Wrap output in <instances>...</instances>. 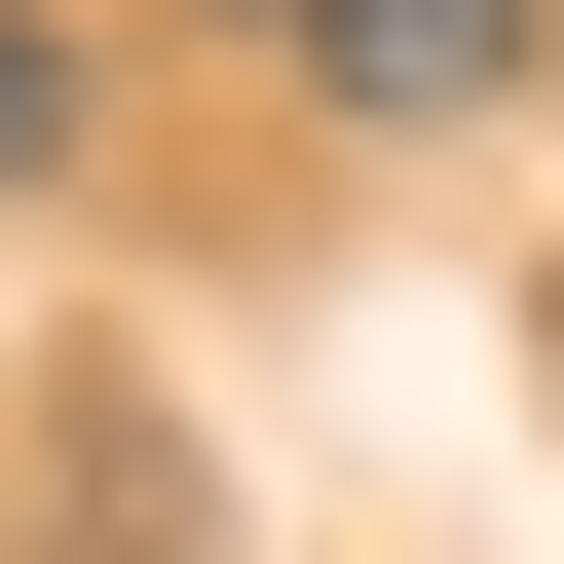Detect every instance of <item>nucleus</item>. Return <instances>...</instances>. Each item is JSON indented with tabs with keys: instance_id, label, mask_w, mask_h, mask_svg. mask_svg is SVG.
<instances>
[{
	"instance_id": "3",
	"label": "nucleus",
	"mask_w": 564,
	"mask_h": 564,
	"mask_svg": "<svg viewBox=\"0 0 564 564\" xmlns=\"http://www.w3.org/2000/svg\"><path fill=\"white\" fill-rule=\"evenodd\" d=\"M527 377H564V302H527Z\"/></svg>"
},
{
	"instance_id": "1",
	"label": "nucleus",
	"mask_w": 564,
	"mask_h": 564,
	"mask_svg": "<svg viewBox=\"0 0 564 564\" xmlns=\"http://www.w3.org/2000/svg\"><path fill=\"white\" fill-rule=\"evenodd\" d=\"M564 39V0H263V76H302V113H489Z\"/></svg>"
},
{
	"instance_id": "2",
	"label": "nucleus",
	"mask_w": 564,
	"mask_h": 564,
	"mask_svg": "<svg viewBox=\"0 0 564 564\" xmlns=\"http://www.w3.org/2000/svg\"><path fill=\"white\" fill-rule=\"evenodd\" d=\"M76 113H113V76H76V0H0V188H76Z\"/></svg>"
}]
</instances>
